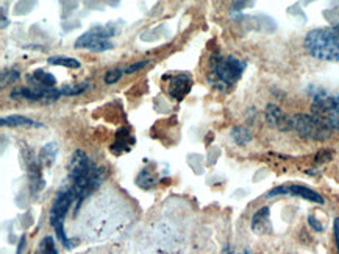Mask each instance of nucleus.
<instances>
[{
  "instance_id": "f257e3e1",
  "label": "nucleus",
  "mask_w": 339,
  "mask_h": 254,
  "mask_svg": "<svg viewBox=\"0 0 339 254\" xmlns=\"http://www.w3.org/2000/svg\"><path fill=\"white\" fill-rule=\"evenodd\" d=\"M305 49L316 59L339 61V28H318L305 36Z\"/></svg>"
},
{
  "instance_id": "f03ea898",
  "label": "nucleus",
  "mask_w": 339,
  "mask_h": 254,
  "mask_svg": "<svg viewBox=\"0 0 339 254\" xmlns=\"http://www.w3.org/2000/svg\"><path fill=\"white\" fill-rule=\"evenodd\" d=\"M292 130H296L303 139L327 141L333 133V128L321 117L314 114H297L292 117Z\"/></svg>"
},
{
  "instance_id": "7ed1b4c3",
  "label": "nucleus",
  "mask_w": 339,
  "mask_h": 254,
  "mask_svg": "<svg viewBox=\"0 0 339 254\" xmlns=\"http://www.w3.org/2000/svg\"><path fill=\"white\" fill-rule=\"evenodd\" d=\"M74 195L71 190H61L58 194V197L55 198L52 209H50V225L55 229V234L58 236V240L61 243H64L66 248H69V240L66 237V231H64V217L66 214L69 212L71 206L74 203Z\"/></svg>"
},
{
  "instance_id": "20e7f679",
  "label": "nucleus",
  "mask_w": 339,
  "mask_h": 254,
  "mask_svg": "<svg viewBox=\"0 0 339 254\" xmlns=\"http://www.w3.org/2000/svg\"><path fill=\"white\" fill-rule=\"evenodd\" d=\"M245 69V62L238 59L233 55L229 56H219L213 61V71L219 81L225 84H233L236 83Z\"/></svg>"
},
{
  "instance_id": "39448f33",
  "label": "nucleus",
  "mask_w": 339,
  "mask_h": 254,
  "mask_svg": "<svg viewBox=\"0 0 339 254\" xmlns=\"http://www.w3.org/2000/svg\"><path fill=\"white\" fill-rule=\"evenodd\" d=\"M314 115L324 119L333 130H339V96L330 97L327 94L316 96L313 102Z\"/></svg>"
},
{
  "instance_id": "423d86ee",
  "label": "nucleus",
  "mask_w": 339,
  "mask_h": 254,
  "mask_svg": "<svg viewBox=\"0 0 339 254\" xmlns=\"http://www.w3.org/2000/svg\"><path fill=\"white\" fill-rule=\"evenodd\" d=\"M61 90L53 87H44L41 84L33 83V86L19 87L13 92V99H24L30 102H42V103H53L60 99Z\"/></svg>"
},
{
  "instance_id": "0eeeda50",
  "label": "nucleus",
  "mask_w": 339,
  "mask_h": 254,
  "mask_svg": "<svg viewBox=\"0 0 339 254\" xmlns=\"http://www.w3.org/2000/svg\"><path fill=\"white\" fill-rule=\"evenodd\" d=\"M96 169L97 166L91 163V159L88 157V154L83 150H75L69 163V179L72 184L81 182L91 176L96 172Z\"/></svg>"
},
{
  "instance_id": "6e6552de",
  "label": "nucleus",
  "mask_w": 339,
  "mask_h": 254,
  "mask_svg": "<svg viewBox=\"0 0 339 254\" xmlns=\"http://www.w3.org/2000/svg\"><path fill=\"white\" fill-rule=\"evenodd\" d=\"M266 120L267 123L272 126V128H277L280 131H289L292 130V117L286 112H283V109L277 105H267L266 106Z\"/></svg>"
},
{
  "instance_id": "1a4fd4ad",
  "label": "nucleus",
  "mask_w": 339,
  "mask_h": 254,
  "mask_svg": "<svg viewBox=\"0 0 339 254\" xmlns=\"http://www.w3.org/2000/svg\"><path fill=\"white\" fill-rule=\"evenodd\" d=\"M112 35H115V31H112L111 28L108 27H102V25H97L91 30H88L86 33H83L77 41H75V47L77 49H88L89 45H91L93 42L96 41H102V39H106L111 38Z\"/></svg>"
},
{
  "instance_id": "9d476101",
  "label": "nucleus",
  "mask_w": 339,
  "mask_h": 254,
  "mask_svg": "<svg viewBox=\"0 0 339 254\" xmlns=\"http://www.w3.org/2000/svg\"><path fill=\"white\" fill-rule=\"evenodd\" d=\"M192 81L188 75H177L169 83V96L175 100H183L191 90Z\"/></svg>"
},
{
  "instance_id": "9b49d317",
  "label": "nucleus",
  "mask_w": 339,
  "mask_h": 254,
  "mask_svg": "<svg viewBox=\"0 0 339 254\" xmlns=\"http://www.w3.org/2000/svg\"><path fill=\"white\" fill-rule=\"evenodd\" d=\"M252 229L257 234H264L272 231V225L269 220V207H261L258 212L252 217Z\"/></svg>"
},
{
  "instance_id": "f8f14e48",
  "label": "nucleus",
  "mask_w": 339,
  "mask_h": 254,
  "mask_svg": "<svg viewBox=\"0 0 339 254\" xmlns=\"http://www.w3.org/2000/svg\"><path fill=\"white\" fill-rule=\"evenodd\" d=\"M288 192L291 195H297V197H302L308 201H313V203H318V204H324L325 200L321 194H318L313 189H308L305 186H299V184H292V186H288Z\"/></svg>"
},
{
  "instance_id": "ddd939ff",
  "label": "nucleus",
  "mask_w": 339,
  "mask_h": 254,
  "mask_svg": "<svg viewBox=\"0 0 339 254\" xmlns=\"http://www.w3.org/2000/svg\"><path fill=\"white\" fill-rule=\"evenodd\" d=\"M131 145H134V139L131 137V134H130V131H128L127 128H122V130L118 131V139H116L115 145L111 147V150L116 151L118 147H119V151H118V153H122V151L128 150Z\"/></svg>"
},
{
  "instance_id": "4468645a",
  "label": "nucleus",
  "mask_w": 339,
  "mask_h": 254,
  "mask_svg": "<svg viewBox=\"0 0 339 254\" xmlns=\"http://www.w3.org/2000/svg\"><path fill=\"white\" fill-rule=\"evenodd\" d=\"M2 126H42L41 123L35 122L33 119L24 117V115H8L0 120Z\"/></svg>"
},
{
  "instance_id": "2eb2a0df",
  "label": "nucleus",
  "mask_w": 339,
  "mask_h": 254,
  "mask_svg": "<svg viewBox=\"0 0 339 254\" xmlns=\"http://www.w3.org/2000/svg\"><path fill=\"white\" fill-rule=\"evenodd\" d=\"M29 80H33V83L41 84L44 87H53L55 83H56L55 77L52 74L46 72V71H42V69H38V71H35L33 75L29 77Z\"/></svg>"
},
{
  "instance_id": "dca6fc26",
  "label": "nucleus",
  "mask_w": 339,
  "mask_h": 254,
  "mask_svg": "<svg viewBox=\"0 0 339 254\" xmlns=\"http://www.w3.org/2000/svg\"><path fill=\"white\" fill-rule=\"evenodd\" d=\"M56 153H58V145L55 142H50L44 147L39 153V161L42 166H52L53 161L56 157Z\"/></svg>"
},
{
  "instance_id": "f3484780",
  "label": "nucleus",
  "mask_w": 339,
  "mask_h": 254,
  "mask_svg": "<svg viewBox=\"0 0 339 254\" xmlns=\"http://www.w3.org/2000/svg\"><path fill=\"white\" fill-rule=\"evenodd\" d=\"M156 182H158V179H156L155 175H153L150 170H147V169L141 170L139 175L136 176V184H138L141 189H144V190H149V189L155 187Z\"/></svg>"
},
{
  "instance_id": "a211bd4d",
  "label": "nucleus",
  "mask_w": 339,
  "mask_h": 254,
  "mask_svg": "<svg viewBox=\"0 0 339 254\" xmlns=\"http://www.w3.org/2000/svg\"><path fill=\"white\" fill-rule=\"evenodd\" d=\"M232 136L238 145H245L252 141V133L244 126H235L232 130Z\"/></svg>"
},
{
  "instance_id": "6ab92c4d",
  "label": "nucleus",
  "mask_w": 339,
  "mask_h": 254,
  "mask_svg": "<svg viewBox=\"0 0 339 254\" xmlns=\"http://www.w3.org/2000/svg\"><path fill=\"white\" fill-rule=\"evenodd\" d=\"M49 64H56V66H63V67H69V69H78L80 67V61L71 56H50Z\"/></svg>"
},
{
  "instance_id": "aec40b11",
  "label": "nucleus",
  "mask_w": 339,
  "mask_h": 254,
  "mask_svg": "<svg viewBox=\"0 0 339 254\" xmlns=\"http://www.w3.org/2000/svg\"><path fill=\"white\" fill-rule=\"evenodd\" d=\"M88 89V81L84 83H78V84H66L63 86L60 90H61V96H78V94H83V92Z\"/></svg>"
},
{
  "instance_id": "412c9836",
  "label": "nucleus",
  "mask_w": 339,
  "mask_h": 254,
  "mask_svg": "<svg viewBox=\"0 0 339 254\" xmlns=\"http://www.w3.org/2000/svg\"><path fill=\"white\" fill-rule=\"evenodd\" d=\"M36 254H58L56 251V246H55V242L52 237H44L39 243V248L36 251Z\"/></svg>"
},
{
  "instance_id": "4be33fe9",
  "label": "nucleus",
  "mask_w": 339,
  "mask_h": 254,
  "mask_svg": "<svg viewBox=\"0 0 339 254\" xmlns=\"http://www.w3.org/2000/svg\"><path fill=\"white\" fill-rule=\"evenodd\" d=\"M19 77H20V74L16 71V69H8V71L5 69V71H2V87H5L7 83H14V81H17Z\"/></svg>"
},
{
  "instance_id": "5701e85b",
  "label": "nucleus",
  "mask_w": 339,
  "mask_h": 254,
  "mask_svg": "<svg viewBox=\"0 0 339 254\" xmlns=\"http://www.w3.org/2000/svg\"><path fill=\"white\" fill-rule=\"evenodd\" d=\"M121 77H122V71H121V69H118V67L109 69V71L105 74V83H106V84H115L116 81L121 80Z\"/></svg>"
},
{
  "instance_id": "b1692460",
  "label": "nucleus",
  "mask_w": 339,
  "mask_h": 254,
  "mask_svg": "<svg viewBox=\"0 0 339 254\" xmlns=\"http://www.w3.org/2000/svg\"><path fill=\"white\" fill-rule=\"evenodd\" d=\"M88 49H89V50H93V52H105V50L112 49V44H111L109 41H106V39H102V41H96V42H93Z\"/></svg>"
},
{
  "instance_id": "393cba45",
  "label": "nucleus",
  "mask_w": 339,
  "mask_h": 254,
  "mask_svg": "<svg viewBox=\"0 0 339 254\" xmlns=\"http://www.w3.org/2000/svg\"><path fill=\"white\" fill-rule=\"evenodd\" d=\"M149 64V61L146 59V61H139V62H134V64H131V66H128L127 69H125V74H133V72H138L139 69H143V67H146Z\"/></svg>"
},
{
  "instance_id": "a878e982",
  "label": "nucleus",
  "mask_w": 339,
  "mask_h": 254,
  "mask_svg": "<svg viewBox=\"0 0 339 254\" xmlns=\"http://www.w3.org/2000/svg\"><path fill=\"white\" fill-rule=\"evenodd\" d=\"M283 194H289V192H288V186H278V187H275V189L270 190L266 197H267V198H272V197L283 195Z\"/></svg>"
},
{
  "instance_id": "bb28decb",
  "label": "nucleus",
  "mask_w": 339,
  "mask_h": 254,
  "mask_svg": "<svg viewBox=\"0 0 339 254\" xmlns=\"http://www.w3.org/2000/svg\"><path fill=\"white\" fill-rule=\"evenodd\" d=\"M333 231H334L336 249H337V254H339V217H336V218H334V223H333Z\"/></svg>"
},
{
  "instance_id": "cd10ccee",
  "label": "nucleus",
  "mask_w": 339,
  "mask_h": 254,
  "mask_svg": "<svg viewBox=\"0 0 339 254\" xmlns=\"http://www.w3.org/2000/svg\"><path fill=\"white\" fill-rule=\"evenodd\" d=\"M308 223H309V226H311L314 231H318V233H322V229H324V228H322V225H321L318 220H316L314 217H311V215H309V217H308Z\"/></svg>"
},
{
  "instance_id": "c85d7f7f",
  "label": "nucleus",
  "mask_w": 339,
  "mask_h": 254,
  "mask_svg": "<svg viewBox=\"0 0 339 254\" xmlns=\"http://www.w3.org/2000/svg\"><path fill=\"white\" fill-rule=\"evenodd\" d=\"M7 27V17H5V14H2V28H5Z\"/></svg>"
}]
</instances>
